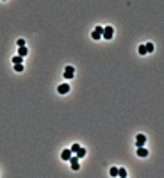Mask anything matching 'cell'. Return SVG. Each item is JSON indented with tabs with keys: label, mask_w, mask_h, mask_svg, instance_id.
<instances>
[{
	"label": "cell",
	"mask_w": 164,
	"mask_h": 178,
	"mask_svg": "<svg viewBox=\"0 0 164 178\" xmlns=\"http://www.w3.org/2000/svg\"><path fill=\"white\" fill-rule=\"evenodd\" d=\"M14 71L22 73V71H23V64H14Z\"/></svg>",
	"instance_id": "e0dca14e"
},
{
	"label": "cell",
	"mask_w": 164,
	"mask_h": 178,
	"mask_svg": "<svg viewBox=\"0 0 164 178\" xmlns=\"http://www.w3.org/2000/svg\"><path fill=\"white\" fill-rule=\"evenodd\" d=\"M16 45H18V46H25V39H18Z\"/></svg>",
	"instance_id": "ac0fdd59"
},
{
	"label": "cell",
	"mask_w": 164,
	"mask_h": 178,
	"mask_svg": "<svg viewBox=\"0 0 164 178\" xmlns=\"http://www.w3.org/2000/svg\"><path fill=\"white\" fill-rule=\"evenodd\" d=\"M146 143V135L145 134H137V137H136V146H145Z\"/></svg>",
	"instance_id": "277c9868"
},
{
	"label": "cell",
	"mask_w": 164,
	"mask_h": 178,
	"mask_svg": "<svg viewBox=\"0 0 164 178\" xmlns=\"http://www.w3.org/2000/svg\"><path fill=\"white\" fill-rule=\"evenodd\" d=\"M13 62H14V64H22L23 57H22V55H16V57H13Z\"/></svg>",
	"instance_id": "8fae6325"
},
{
	"label": "cell",
	"mask_w": 164,
	"mask_h": 178,
	"mask_svg": "<svg viewBox=\"0 0 164 178\" xmlns=\"http://www.w3.org/2000/svg\"><path fill=\"white\" fill-rule=\"evenodd\" d=\"M109 175H111V176H118V167H111V169H109Z\"/></svg>",
	"instance_id": "2e32d148"
},
{
	"label": "cell",
	"mask_w": 164,
	"mask_h": 178,
	"mask_svg": "<svg viewBox=\"0 0 164 178\" xmlns=\"http://www.w3.org/2000/svg\"><path fill=\"white\" fill-rule=\"evenodd\" d=\"M57 93L59 95H66V93H70V86L68 84H61V86L57 87Z\"/></svg>",
	"instance_id": "5b68a950"
},
{
	"label": "cell",
	"mask_w": 164,
	"mask_h": 178,
	"mask_svg": "<svg viewBox=\"0 0 164 178\" xmlns=\"http://www.w3.org/2000/svg\"><path fill=\"white\" fill-rule=\"evenodd\" d=\"M118 176L125 178V176H127V169H123V167H118Z\"/></svg>",
	"instance_id": "7c38bea8"
},
{
	"label": "cell",
	"mask_w": 164,
	"mask_h": 178,
	"mask_svg": "<svg viewBox=\"0 0 164 178\" xmlns=\"http://www.w3.org/2000/svg\"><path fill=\"white\" fill-rule=\"evenodd\" d=\"M86 148H79L77 150V153H75V157H77V159H82V157H86Z\"/></svg>",
	"instance_id": "9c48e42d"
},
{
	"label": "cell",
	"mask_w": 164,
	"mask_h": 178,
	"mask_svg": "<svg viewBox=\"0 0 164 178\" xmlns=\"http://www.w3.org/2000/svg\"><path fill=\"white\" fill-rule=\"evenodd\" d=\"M70 166H71V169H73V171H79L80 162H79V159H77V157H73V155H71V159H70Z\"/></svg>",
	"instance_id": "7a4b0ae2"
},
{
	"label": "cell",
	"mask_w": 164,
	"mask_h": 178,
	"mask_svg": "<svg viewBox=\"0 0 164 178\" xmlns=\"http://www.w3.org/2000/svg\"><path fill=\"white\" fill-rule=\"evenodd\" d=\"M73 75H75V68L73 66H66L64 68V77L66 78H73Z\"/></svg>",
	"instance_id": "3957f363"
},
{
	"label": "cell",
	"mask_w": 164,
	"mask_h": 178,
	"mask_svg": "<svg viewBox=\"0 0 164 178\" xmlns=\"http://www.w3.org/2000/svg\"><path fill=\"white\" fill-rule=\"evenodd\" d=\"M112 36H114V29H112L111 25L102 29V38H104V39H112Z\"/></svg>",
	"instance_id": "6da1fadb"
},
{
	"label": "cell",
	"mask_w": 164,
	"mask_h": 178,
	"mask_svg": "<svg viewBox=\"0 0 164 178\" xmlns=\"http://www.w3.org/2000/svg\"><path fill=\"white\" fill-rule=\"evenodd\" d=\"M29 54V50L25 48V46H18V55H22V57H25Z\"/></svg>",
	"instance_id": "30bf717a"
},
{
	"label": "cell",
	"mask_w": 164,
	"mask_h": 178,
	"mask_svg": "<svg viewBox=\"0 0 164 178\" xmlns=\"http://www.w3.org/2000/svg\"><path fill=\"white\" fill-rule=\"evenodd\" d=\"M71 155H73V153H71L70 150H63V153H61V159H63V160H70Z\"/></svg>",
	"instance_id": "ba28073f"
},
{
	"label": "cell",
	"mask_w": 164,
	"mask_h": 178,
	"mask_svg": "<svg viewBox=\"0 0 164 178\" xmlns=\"http://www.w3.org/2000/svg\"><path fill=\"white\" fill-rule=\"evenodd\" d=\"M145 48H146V54L153 52V43H145Z\"/></svg>",
	"instance_id": "4fadbf2b"
},
{
	"label": "cell",
	"mask_w": 164,
	"mask_h": 178,
	"mask_svg": "<svg viewBox=\"0 0 164 178\" xmlns=\"http://www.w3.org/2000/svg\"><path fill=\"white\" fill-rule=\"evenodd\" d=\"M102 29L104 27H95V30H93V39H102Z\"/></svg>",
	"instance_id": "52a82bcc"
},
{
	"label": "cell",
	"mask_w": 164,
	"mask_h": 178,
	"mask_svg": "<svg viewBox=\"0 0 164 178\" xmlns=\"http://www.w3.org/2000/svg\"><path fill=\"white\" fill-rule=\"evenodd\" d=\"M137 52H139V55H146V48H145V45H141V46L137 48Z\"/></svg>",
	"instance_id": "5bb4252c"
},
{
	"label": "cell",
	"mask_w": 164,
	"mask_h": 178,
	"mask_svg": "<svg viewBox=\"0 0 164 178\" xmlns=\"http://www.w3.org/2000/svg\"><path fill=\"white\" fill-rule=\"evenodd\" d=\"M79 148H80V146H79L77 143H73V144H71V148H70V151H71V153H77V150H79Z\"/></svg>",
	"instance_id": "9a60e30c"
},
{
	"label": "cell",
	"mask_w": 164,
	"mask_h": 178,
	"mask_svg": "<svg viewBox=\"0 0 164 178\" xmlns=\"http://www.w3.org/2000/svg\"><path fill=\"white\" fill-rule=\"evenodd\" d=\"M4 2H5V0H4Z\"/></svg>",
	"instance_id": "d6986e66"
},
{
	"label": "cell",
	"mask_w": 164,
	"mask_h": 178,
	"mask_svg": "<svg viewBox=\"0 0 164 178\" xmlns=\"http://www.w3.org/2000/svg\"><path fill=\"white\" fill-rule=\"evenodd\" d=\"M137 157H141V159L148 157V150L145 148V146H137Z\"/></svg>",
	"instance_id": "8992f818"
}]
</instances>
